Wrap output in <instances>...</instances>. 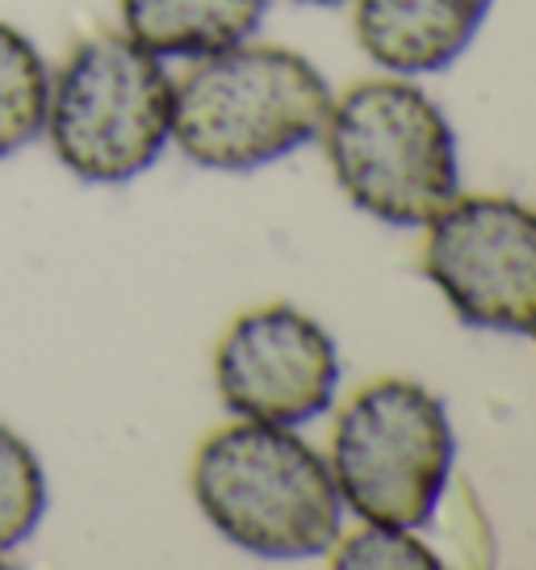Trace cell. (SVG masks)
<instances>
[{
  "label": "cell",
  "mask_w": 536,
  "mask_h": 570,
  "mask_svg": "<svg viewBox=\"0 0 536 570\" xmlns=\"http://www.w3.org/2000/svg\"><path fill=\"white\" fill-rule=\"evenodd\" d=\"M0 567H4V558H0Z\"/></svg>",
  "instance_id": "14"
},
{
  "label": "cell",
  "mask_w": 536,
  "mask_h": 570,
  "mask_svg": "<svg viewBox=\"0 0 536 570\" xmlns=\"http://www.w3.org/2000/svg\"><path fill=\"white\" fill-rule=\"evenodd\" d=\"M331 85L306 55L239 42L193 59L172 97V142L210 173H256L322 135Z\"/></svg>",
  "instance_id": "2"
},
{
  "label": "cell",
  "mask_w": 536,
  "mask_h": 570,
  "mask_svg": "<svg viewBox=\"0 0 536 570\" xmlns=\"http://www.w3.org/2000/svg\"><path fill=\"white\" fill-rule=\"evenodd\" d=\"M51 101V68L34 38L13 21H0V160L42 139Z\"/></svg>",
  "instance_id": "10"
},
{
  "label": "cell",
  "mask_w": 536,
  "mask_h": 570,
  "mask_svg": "<svg viewBox=\"0 0 536 570\" xmlns=\"http://www.w3.org/2000/svg\"><path fill=\"white\" fill-rule=\"evenodd\" d=\"M331 562L344 570H431L440 567L436 550L419 541V529H394V524H365L353 537L331 546Z\"/></svg>",
  "instance_id": "12"
},
{
  "label": "cell",
  "mask_w": 536,
  "mask_h": 570,
  "mask_svg": "<svg viewBox=\"0 0 536 570\" xmlns=\"http://www.w3.org/2000/svg\"><path fill=\"white\" fill-rule=\"evenodd\" d=\"M298 4H310V9H340V4H353V0H298Z\"/></svg>",
  "instance_id": "13"
},
{
  "label": "cell",
  "mask_w": 536,
  "mask_h": 570,
  "mask_svg": "<svg viewBox=\"0 0 536 570\" xmlns=\"http://www.w3.org/2000/svg\"><path fill=\"white\" fill-rule=\"evenodd\" d=\"M357 42L390 76H436L478 38L495 0H353Z\"/></svg>",
  "instance_id": "8"
},
{
  "label": "cell",
  "mask_w": 536,
  "mask_h": 570,
  "mask_svg": "<svg viewBox=\"0 0 536 570\" xmlns=\"http://www.w3.org/2000/svg\"><path fill=\"white\" fill-rule=\"evenodd\" d=\"M533 336H536V332H533Z\"/></svg>",
  "instance_id": "15"
},
{
  "label": "cell",
  "mask_w": 536,
  "mask_h": 570,
  "mask_svg": "<svg viewBox=\"0 0 536 570\" xmlns=\"http://www.w3.org/2000/svg\"><path fill=\"white\" fill-rule=\"evenodd\" d=\"M340 382V344L302 306H256L227 327L215 348L218 399L251 424H310L331 411Z\"/></svg>",
  "instance_id": "7"
},
{
  "label": "cell",
  "mask_w": 536,
  "mask_h": 570,
  "mask_svg": "<svg viewBox=\"0 0 536 570\" xmlns=\"http://www.w3.org/2000/svg\"><path fill=\"white\" fill-rule=\"evenodd\" d=\"M201 517L235 550L268 562L322 558L344 533V499L331 465L298 428L235 424L210 432L193 458Z\"/></svg>",
  "instance_id": "1"
},
{
  "label": "cell",
  "mask_w": 536,
  "mask_h": 570,
  "mask_svg": "<svg viewBox=\"0 0 536 570\" xmlns=\"http://www.w3.org/2000/svg\"><path fill=\"white\" fill-rule=\"evenodd\" d=\"M453 462L457 436L445 399L415 377H377L353 394L327 458L344 512L394 529L436 520Z\"/></svg>",
  "instance_id": "5"
},
{
  "label": "cell",
  "mask_w": 536,
  "mask_h": 570,
  "mask_svg": "<svg viewBox=\"0 0 536 570\" xmlns=\"http://www.w3.org/2000/svg\"><path fill=\"white\" fill-rule=\"evenodd\" d=\"M47 470L18 428L0 424V558L26 546L47 517Z\"/></svg>",
  "instance_id": "11"
},
{
  "label": "cell",
  "mask_w": 536,
  "mask_h": 570,
  "mask_svg": "<svg viewBox=\"0 0 536 570\" xmlns=\"http://www.w3.org/2000/svg\"><path fill=\"white\" fill-rule=\"evenodd\" d=\"M428 277L465 327L536 332V210L516 197H453L428 223Z\"/></svg>",
  "instance_id": "6"
},
{
  "label": "cell",
  "mask_w": 536,
  "mask_h": 570,
  "mask_svg": "<svg viewBox=\"0 0 536 570\" xmlns=\"http://www.w3.org/2000/svg\"><path fill=\"white\" fill-rule=\"evenodd\" d=\"M319 139L344 197L386 227H428L461 194L457 135L411 76L386 71L331 97Z\"/></svg>",
  "instance_id": "3"
},
{
  "label": "cell",
  "mask_w": 536,
  "mask_h": 570,
  "mask_svg": "<svg viewBox=\"0 0 536 570\" xmlns=\"http://www.w3.org/2000/svg\"><path fill=\"white\" fill-rule=\"evenodd\" d=\"M268 0H122V35L160 59H206L248 42Z\"/></svg>",
  "instance_id": "9"
},
{
  "label": "cell",
  "mask_w": 536,
  "mask_h": 570,
  "mask_svg": "<svg viewBox=\"0 0 536 570\" xmlns=\"http://www.w3.org/2000/svg\"><path fill=\"white\" fill-rule=\"evenodd\" d=\"M177 80L130 35H92L51 71L47 126L54 160L85 185L143 177L172 142Z\"/></svg>",
  "instance_id": "4"
}]
</instances>
